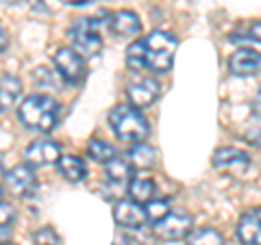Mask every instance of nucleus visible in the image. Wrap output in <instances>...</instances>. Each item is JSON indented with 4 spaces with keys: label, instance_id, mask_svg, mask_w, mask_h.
Returning <instances> with one entry per match:
<instances>
[{
    "label": "nucleus",
    "instance_id": "obj_1",
    "mask_svg": "<svg viewBox=\"0 0 261 245\" xmlns=\"http://www.w3.org/2000/svg\"><path fill=\"white\" fill-rule=\"evenodd\" d=\"M20 121L37 133H50L59 119V104L46 94H35L24 98L18 109Z\"/></svg>",
    "mask_w": 261,
    "mask_h": 245
},
{
    "label": "nucleus",
    "instance_id": "obj_2",
    "mask_svg": "<svg viewBox=\"0 0 261 245\" xmlns=\"http://www.w3.org/2000/svg\"><path fill=\"white\" fill-rule=\"evenodd\" d=\"M109 126L118 139L128 143H142L150 135V126L144 113L135 107H128V104H118L109 113Z\"/></svg>",
    "mask_w": 261,
    "mask_h": 245
},
{
    "label": "nucleus",
    "instance_id": "obj_3",
    "mask_svg": "<svg viewBox=\"0 0 261 245\" xmlns=\"http://www.w3.org/2000/svg\"><path fill=\"white\" fill-rule=\"evenodd\" d=\"M146 44V68L154 74H166L172 68L178 39L168 30H152L148 37H144Z\"/></svg>",
    "mask_w": 261,
    "mask_h": 245
},
{
    "label": "nucleus",
    "instance_id": "obj_4",
    "mask_svg": "<svg viewBox=\"0 0 261 245\" xmlns=\"http://www.w3.org/2000/svg\"><path fill=\"white\" fill-rule=\"evenodd\" d=\"M68 35H70L72 48H74L79 54H83V56H94V54L100 52L102 39H100V35H98L94 22L89 20V18H79V20L70 26Z\"/></svg>",
    "mask_w": 261,
    "mask_h": 245
},
{
    "label": "nucleus",
    "instance_id": "obj_5",
    "mask_svg": "<svg viewBox=\"0 0 261 245\" xmlns=\"http://www.w3.org/2000/svg\"><path fill=\"white\" fill-rule=\"evenodd\" d=\"M55 68L65 83L70 85H79L85 78V59L83 54H79L74 48H59L55 52Z\"/></svg>",
    "mask_w": 261,
    "mask_h": 245
},
{
    "label": "nucleus",
    "instance_id": "obj_6",
    "mask_svg": "<svg viewBox=\"0 0 261 245\" xmlns=\"http://www.w3.org/2000/svg\"><path fill=\"white\" fill-rule=\"evenodd\" d=\"M152 232L161 241H178L192 232V215L185 210H170V213L154 224Z\"/></svg>",
    "mask_w": 261,
    "mask_h": 245
},
{
    "label": "nucleus",
    "instance_id": "obj_7",
    "mask_svg": "<svg viewBox=\"0 0 261 245\" xmlns=\"http://www.w3.org/2000/svg\"><path fill=\"white\" fill-rule=\"evenodd\" d=\"M5 187H7V191L18 195V198L33 195V191L37 187L35 171H33L31 165H15L5 174Z\"/></svg>",
    "mask_w": 261,
    "mask_h": 245
},
{
    "label": "nucleus",
    "instance_id": "obj_8",
    "mask_svg": "<svg viewBox=\"0 0 261 245\" xmlns=\"http://www.w3.org/2000/svg\"><path fill=\"white\" fill-rule=\"evenodd\" d=\"M24 159H27V165H35V167H44V165H53V163H59L61 159V148L59 143L50 141V139H37L33 141L27 150H24Z\"/></svg>",
    "mask_w": 261,
    "mask_h": 245
},
{
    "label": "nucleus",
    "instance_id": "obj_9",
    "mask_svg": "<svg viewBox=\"0 0 261 245\" xmlns=\"http://www.w3.org/2000/svg\"><path fill=\"white\" fill-rule=\"evenodd\" d=\"M113 219L116 224L122 228H128V230H140V228L148 222V215H146V208L140 202L135 200H122L113 206Z\"/></svg>",
    "mask_w": 261,
    "mask_h": 245
},
{
    "label": "nucleus",
    "instance_id": "obj_10",
    "mask_svg": "<svg viewBox=\"0 0 261 245\" xmlns=\"http://www.w3.org/2000/svg\"><path fill=\"white\" fill-rule=\"evenodd\" d=\"M214 167L231 174H246L250 167V157L238 148H220L214 152Z\"/></svg>",
    "mask_w": 261,
    "mask_h": 245
},
{
    "label": "nucleus",
    "instance_id": "obj_11",
    "mask_svg": "<svg viewBox=\"0 0 261 245\" xmlns=\"http://www.w3.org/2000/svg\"><path fill=\"white\" fill-rule=\"evenodd\" d=\"M228 68L238 76L261 74V50H257V48H240L231 54Z\"/></svg>",
    "mask_w": 261,
    "mask_h": 245
},
{
    "label": "nucleus",
    "instance_id": "obj_12",
    "mask_svg": "<svg viewBox=\"0 0 261 245\" xmlns=\"http://www.w3.org/2000/svg\"><path fill=\"white\" fill-rule=\"evenodd\" d=\"M126 96L130 100V107L135 109L150 107L159 96V83L154 78H137L135 83L126 87Z\"/></svg>",
    "mask_w": 261,
    "mask_h": 245
},
{
    "label": "nucleus",
    "instance_id": "obj_13",
    "mask_svg": "<svg viewBox=\"0 0 261 245\" xmlns=\"http://www.w3.org/2000/svg\"><path fill=\"white\" fill-rule=\"evenodd\" d=\"M109 30L116 37H135L142 30V22L137 18L135 11L120 9L116 13H111L109 18Z\"/></svg>",
    "mask_w": 261,
    "mask_h": 245
},
{
    "label": "nucleus",
    "instance_id": "obj_14",
    "mask_svg": "<svg viewBox=\"0 0 261 245\" xmlns=\"http://www.w3.org/2000/svg\"><path fill=\"white\" fill-rule=\"evenodd\" d=\"M259 226H261V208L246 210L238 224V241L242 245H255Z\"/></svg>",
    "mask_w": 261,
    "mask_h": 245
},
{
    "label": "nucleus",
    "instance_id": "obj_15",
    "mask_svg": "<svg viewBox=\"0 0 261 245\" xmlns=\"http://www.w3.org/2000/svg\"><path fill=\"white\" fill-rule=\"evenodd\" d=\"M22 94V83H20V78L18 76H13V74H5V76H0V111H9L15 100L20 98Z\"/></svg>",
    "mask_w": 261,
    "mask_h": 245
},
{
    "label": "nucleus",
    "instance_id": "obj_16",
    "mask_svg": "<svg viewBox=\"0 0 261 245\" xmlns=\"http://www.w3.org/2000/svg\"><path fill=\"white\" fill-rule=\"evenodd\" d=\"M57 169H59V174L70 182H81V180H85V176H87L85 163L79 157H61L59 163H57Z\"/></svg>",
    "mask_w": 261,
    "mask_h": 245
},
{
    "label": "nucleus",
    "instance_id": "obj_17",
    "mask_svg": "<svg viewBox=\"0 0 261 245\" xmlns=\"http://www.w3.org/2000/svg\"><path fill=\"white\" fill-rule=\"evenodd\" d=\"M126 161L130 163L133 167H137V169H146V167H152L154 165V161H157V152H154V148L152 145H148V143H133V148L128 150V154H126Z\"/></svg>",
    "mask_w": 261,
    "mask_h": 245
},
{
    "label": "nucleus",
    "instance_id": "obj_18",
    "mask_svg": "<svg viewBox=\"0 0 261 245\" xmlns=\"http://www.w3.org/2000/svg\"><path fill=\"white\" fill-rule=\"evenodd\" d=\"M128 195H130V200H135V202H150L152 200V195H154V182L150 180L148 176H135V178H130V182H128Z\"/></svg>",
    "mask_w": 261,
    "mask_h": 245
},
{
    "label": "nucleus",
    "instance_id": "obj_19",
    "mask_svg": "<svg viewBox=\"0 0 261 245\" xmlns=\"http://www.w3.org/2000/svg\"><path fill=\"white\" fill-rule=\"evenodd\" d=\"M187 245H224V236L216 228H194L187 234Z\"/></svg>",
    "mask_w": 261,
    "mask_h": 245
},
{
    "label": "nucleus",
    "instance_id": "obj_20",
    "mask_svg": "<svg viewBox=\"0 0 261 245\" xmlns=\"http://www.w3.org/2000/svg\"><path fill=\"white\" fill-rule=\"evenodd\" d=\"M105 174L113 182H130V163L126 159H111L105 163Z\"/></svg>",
    "mask_w": 261,
    "mask_h": 245
},
{
    "label": "nucleus",
    "instance_id": "obj_21",
    "mask_svg": "<svg viewBox=\"0 0 261 245\" xmlns=\"http://www.w3.org/2000/svg\"><path fill=\"white\" fill-rule=\"evenodd\" d=\"M87 154H89V159H94L98 163H109L111 159L118 157L116 148H113L111 143L102 141V139H92L87 145Z\"/></svg>",
    "mask_w": 261,
    "mask_h": 245
},
{
    "label": "nucleus",
    "instance_id": "obj_22",
    "mask_svg": "<svg viewBox=\"0 0 261 245\" xmlns=\"http://www.w3.org/2000/svg\"><path fill=\"white\" fill-rule=\"evenodd\" d=\"M126 65L133 72L146 70V44L144 39H137L126 48Z\"/></svg>",
    "mask_w": 261,
    "mask_h": 245
},
{
    "label": "nucleus",
    "instance_id": "obj_23",
    "mask_svg": "<svg viewBox=\"0 0 261 245\" xmlns=\"http://www.w3.org/2000/svg\"><path fill=\"white\" fill-rule=\"evenodd\" d=\"M168 213H170V206L166 200H150L148 206H146V215H148V222H152V224L161 222Z\"/></svg>",
    "mask_w": 261,
    "mask_h": 245
},
{
    "label": "nucleus",
    "instance_id": "obj_24",
    "mask_svg": "<svg viewBox=\"0 0 261 245\" xmlns=\"http://www.w3.org/2000/svg\"><path fill=\"white\" fill-rule=\"evenodd\" d=\"M244 137H246V141L250 145H257V148H261V117L250 121L248 128L244 130Z\"/></svg>",
    "mask_w": 261,
    "mask_h": 245
},
{
    "label": "nucleus",
    "instance_id": "obj_25",
    "mask_svg": "<svg viewBox=\"0 0 261 245\" xmlns=\"http://www.w3.org/2000/svg\"><path fill=\"white\" fill-rule=\"evenodd\" d=\"M15 219V208L9 202H0V226H11Z\"/></svg>",
    "mask_w": 261,
    "mask_h": 245
},
{
    "label": "nucleus",
    "instance_id": "obj_26",
    "mask_svg": "<svg viewBox=\"0 0 261 245\" xmlns=\"http://www.w3.org/2000/svg\"><path fill=\"white\" fill-rule=\"evenodd\" d=\"M57 241H59V236L55 234L53 228H44V230H39L35 234V243L37 245H57Z\"/></svg>",
    "mask_w": 261,
    "mask_h": 245
},
{
    "label": "nucleus",
    "instance_id": "obj_27",
    "mask_svg": "<svg viewBox=\"0 0 261 245\" xmlns=\"http://www.w3.org/2000/svg\"><path fill=\"white\" fill-rule=\"evenodd\" d=\"M35 80H37V85H48V87H53L55 85V80H53V72L48 70V68H37L35 70Z\"/></svg>",
    "mask_w": 261,
    "mask_h": 245
},
{
    "label": "nucleus",
    "instance_id": "obj_28",
    "mask_svg": "<svg viewBox=\"0 0 261 245\" xmlns=\"http://www.w3.org/2000/svg\"><path fill=\"white\" fill-rule=\"evenodd\" d=\"M7 46H9V33H7V28L0 24V54L7 50Z\"/></svg>",
    "mask_w": 261,
    "mask_h": 245
},
{
    "label": "nucleus",
    "instance_id": "obj_29",
    "mask_svg": "<svg viewBox=\"0 0 261 245\" xmlns=\"http://www.w3.org/2000/svg\"><path fill=\"white\" fill-rule=\"evenodd\" d=\"M250 35L261 44V20H257V22H252V24H250Z\"/></svg>",
    "mask_w": 261,
    "mask_h": 245
},
{
    "label": "nucleus",
    "instance_id": "obj_30",
    "mask_svg": "<svg viewBox=\"0 0 261 245\" xmlns=\"http://www.w3.org/2000/svg\"><path fill=\"white\" fill-rule=\"evenodd\" d=\"M252 111H255L257 117H261V89L255 94V98H252Z\"/></svg>",
    "mask_w": 261,
    "mask_h": 245
},
{
    "label": "nucleus",
    "instance_id": "obj_31",
    "mask_svg": "<svg viewBox=\"0 0 261 245\" xmlns=\"http://www.w3.org/2000/svg\"><path fill=\"white\" fill-rule=\"evenodd\" d=\"M9 236H11V228L0 226V245H3V243H9Z\"/></svg>",
    "mask_w": 261,
    "mask_h": 245
},
{
    "label": "nucleus",
    "instance_id": "obj_32",
    "mask_svg": "<svg viewBox=\"0 0 261 245\" xmlns=\"http://www.w3.org/2000/svg\"><path fill=\"white\" fill-rule=\"evenodd\" d=\"M113 245H133V241H130L126 234H118L116 239H113Z\"/></svg>",
    "mask_w": 261,
    "mask_h": 245
},
{
    "label": "nucleus",
    "instance_id": "obj_33",
    "mask_svg": "<svg viewBox=\"0 0 261 245\" xmlns=\"http://www.w3.org/2000/svg\"><path fill=\"white\" fill-rule=\"evenodd\" d=\"M255 245H261V226H259V232H257V239H255Z\"/></svg>",
    "mask_w": 261,
    "mask_h": 245
},
{
    "label": "nucleus",
    "instance_id": "obj_34",
    "mask_svg": "<svg viewBox=\"0 0 261 245\" xmlns=\"http://www.w3.org/2000/svg\"><path fill=\"white\" fill-rule=\"evenodd\" d=\"M3 245H13V243H3Z\"/></svg>",
    "mask_w": 261,
    "mask_h": 245
}]
</instances>
